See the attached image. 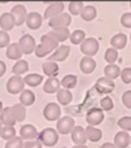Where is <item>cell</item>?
Wrapping results in <instances>:
<instances>
[{"instance_id": "1", "label": "cell", "mask_w": 131, "mask_h": 148, "mask_svg": "<svg viewBox=\"0 0 131 148\" xmlns=\"http://www.w3.org/2000/svg\"><path fill=\"white\" fill-rule=\"evenodd\" d=\"M39 142L46 147H53L59 142V133L52 127H47L39 134Z\"/></svg>"}, {"instance_id": "2", "label": "cell", "mask_w": 131, "mask_h": 148, "mask_svg": "<svg viewBox=\"0 0 131 148\" xmlns=\"http://www.w3.org/2000/svg\"><path fill=\"white\" fill-rule=\"evenodd\" d=\"M99 49H100V44H99L98 39L95 38H86L85 42L81 44V51L87 57L95 56L99 52Z\"/></svg>"}, {"instance_id": "3", "label": "cell", "mask_w": 131, "mask_h": 148, "mask_svg": "<svg viewBox=\"0 0 131 148\" xmlns=\"http://www.w3.org/2000/svg\"><path fill=\"white\" fill-rule=\"evenodd\" d=\"M18 46H20V49L22 52V55H30L35 51L36 48V43L34 36L29 35V34H25L20 38L18 40Z\"/></svg>"}, {"instance_id": "4", "label": "cell", "mask_w": 131, "mask_h": 148, "mask_svg": "<svg viewBox=\"0 0 131 148\" xmlns=\"http://www.w3.org/2000/svg\"><path fill=\"white\" fill-rule=\"evenodd\" d=\"M70 22H72V16L68 14V13H61V14L51 18L48 21V25L52 27V30H55V29H68Z\"/></svg>"}, {"instance_id": "5", "label": "cell", "mask_w": 131, "mask_h": 148, "mask_svg": "<svg viewBox=\"0 0 131 148\" xmlns=\"http://www.w3.org/2000/svg\"><path fill=\"white\" fill-rule=\"evenodd\" d=\"M23 86H25V82H23V78L20 75H13L8 79L7 82V91L9 94H21L23 91Z\"/></svg>"}, {"instance_id": "6", "label": "cell", "mask_w": 131, "mask_h": 148, "mask_svg": "<svg viewBox=\"0 0 131 148\" xmlns=\"http://www.w3.org/2000/svg\"><path fill=\"white\" fill-rule=\"evenodd\" d=\"M43 116L47 121H59L61 116V108L56 103H48L43 109Z\"/></svg>"}, {"instance_id": "7", "label": "cell", "mask_w": 131, "mask_h": 148, "mask_svg": "<svg viewBox=\"0 0 131 148\" xmlns=\"http://www.w3.org/2000/svg\"><path fill=\"white\" fill-rule=\"evenodd\" d=\"M74 127H75L74 120H73L70 116H65V117L60 118V120L57 121L56 130H57V133L66 135V134H72V131Z\"/></svg>"}, {"instance_id": "8", "label": "cell", "mask_w": 131, "mask_h": 148, "mask_svg": "<svg viewBox=\"0 0 131 148\" xmlns=\"http://www.w3.org/2000/svg\"><path fill=\"white\" fill-rule=\"evenodd\" d=\"M10 14H12L13 20H14V23L16 26H20L22 25L23 22L26 21V17H27V10H26V7L22 4H17L12 8L10 10Z\"/></svg>"}, {"instance_id": "9", "label": "cell", "mask_w": 131, "mask_h": 148, "mask_svg": "<svg viewBox=\"0 0 131 148\" xmlns=\"http://www.w3.org/2000/svg\"><path fill=\"white\" fill-rule=\"evenodd\" d=\"M104 120V113L101 108H91L87 112L86 116V121L90 126H98L103 122Z\"/></svg>"}, {"instance_id": "10", "label": "cell", "mask_w": 131, "mask_h": 148, "mask_svg": "<svg viewBox=\"0 0 131 148\" xmlns=\"http://www.w3.org/2000/svg\"><path fill=\"white\" fill-rule=\"evenodd\" d=\"M114 87H116L114 82L112 81V79H108L106 77L99 78L98 82H96V84H95L96 91L100 92V94H111V92L114 90Z\"/></svg>"}, {"instance_id": "11", "label": "cell", "mask_w": 131, "mask_h": 148, "mask_svg": "<svg viewBox=\"0 0 131 148\" xmlns=\"http://www.w3.org/2000/svg\"><path fill=\"white\" fill-rule=\"evenodd\" d=\"M65 9V4L61 1H57V3H49V5L47 7L46 12H44V17L46 20H51V18L56 17V16L61 14L62 10Z\"/></svg>"}, {"instance_id": "12", "label": "cell", "mask_w": 131, "mask_h": 148, "mask_svg": "<svg viewBox=\"0 0 131 148\" xmlns=\"http://www.w3.org/2000/svg\"><path fill=\"white\" fill-rule=\"evenodd\" d=\"M69 53H70L69 46H59V48L52 52L51 56H48V59H49V61H53V62L65 61L69 57Z\"/></svg>"}, {"instance_id": "13", "label": "cell", "mask_w": 131, "mask_h": 148, "mask_svg": "<svg viewBox=\"0 0 131 148\" xmlns=\"http://www.w3.org/2000/svg\"><path fill=\"white\" fill-rule=\"evenodd\" d=\"M72 140L75 146H85L86 142H87V135H86L85 127L75 126L72 131Z\"/></svg>"}, {"instance_id": "14", "label": "cell", "mask_w": 131, "mask_h": 148, "mask_svg": "<svg viewBox=\"0 0 131 148\" xmlns=\"http://www.w3.org/2000/svg\"><path fill=\"white\" fill-rule=\"evenodd\" d=\"M20 136H21V139H22V140L25 139L26 142L35 140L36 136H38V131H36L35 126L27 123V125H23L22 127L20 129Z\"/></svg>"}, {"instance_id": "15", "label": "cell", "mask_w": 131, "mask_h": 148, "mask_svg": "<svg viewBox=\"0 0 131 148\" xmlns=\"http://www.w3.org/2000/svg\"><path fill=\"white\" fill-rule=\"evenodd\" d=\"M25 22H26V25H27L29 29H31V30H38V29L42 26L43 17H42L38 12H31L27 14Z\"/></svg>"}, {"instance_id": "16", "label": "cell", "mask_w": 131, "mask_h": 148, "mask_svg": "<svg viewBox=\"0 0 131 148\" xmlns=\"http://www.w3.org/2000/svg\"><path fill=\"white\" fill-rule=\"evenodd\" d=\"M60 88H61V81H59L57 77H49L46 81V83H44L43 91L46 94H55Z\"/></svg>"}, {"instance_id": "17", "label": "cell", "mask_w": 131, "mask_h": 148, "mask_svg": "<svg viewBox=\"0 0 131 148\" xmlns=\"http://www.w3.org/2000/svg\"><path fill=\"white\" fill-rule=\"evenodd\" d=\"M0 122H1L3 126H14V123L17 122L14 116H13L10 107H7L1 110V113H0Z\"/></svg>"}, {"instance_id": "18", "label": "cell", "mask_w": 131, "mask_h": 148, "mask_svg": "<svg viewBox=\"0 0 131 148\" xmlns=\"http://www.w3.org/2000/svg\"><path fill=\"white\" fill-rule=\"evenodd\" d=\"M131 143V136L127 131H119L114 136V146L117 148H126Z\"/></svg>"}, {"instance_id": "19", "label": "cell", "mask_w": 131, "mask_h": 148, "mask_svg": "<svg viewBox=\"0 0 131 148\" xmlns=\"http://www.w3.org/2000/svg\"><path fill=\"white\" fill-rule=\"evenodd\" d=\"M79 68L85 74H91L93 70L96 69V61L92 57H87L85 56L79 62Z\"/></svg>"}, {"instance_id": "20", "label": "cell", "mask_w": 131, "mask_h": 148, "mask_svg": "<svg viewBox=\"0 0 131 148\" xmlns=\"http://www.w3.org/2000/svg\"><path fill=\"white\" fill-rule=\"evenodd\" d=\"M16 26L14 20H13L10 13H3L0 17V27L3 31H9Z\"/></svg>"}, {"instance_id": "21", "label": "cell", "mask_w": 131, "mask_h": 148, "mask_svg": "<svg viewBox=\"0 0 131 148\" xmlns=\"http://www.w3.org/2000/svg\"><path fill=\"white\" fill-rule=\"evenodd\" d=\"M49 36H52L53 39H56L57 42H65L66 39L70 38V31L69 29H55V30H51L48 33Z\"/></svg>"}, {"instance_id": "22", "label": "cell", "mask_w": 131, "mask_h": 148, "mask_svg": "<svg viewBox=\"0 0 131 148\" xmlns=\"http://www.w3.org/2000/svg\"><path fill=\"white\" fill-rule=\"evenodd\" d=\"M73 100V94L70 92V90L66 88H60L57 91V101L61 105H69Z\"/></svg>"}, {"instance_id": "23", "label": "cell", "mask_w": 131, "mask_h": 148, "mask_svg": "<svg viewBox=\"0 0 131 148\" xmlns=\"http://www.w3.org/2000/svg\"><path fill=\"white\" fill-rule=\"evenodd\" d=\"M5 55H7V57L9 60H17L18 61V60L21 59V56H22V52H21L18 43L9 44V46L7 47V52H5Z\"/></svg>"}, {"instance_id": "24", "label": "cell", "mask_w": 131, "mask_h": 148, "mask_svg": "<svg viewBox=\"0 0 131 148\" xmlns=\"http://www.w3.org/2000/svg\"><path fill=\"white\" fill-rule=\"evenodd\" d=\"M126 43H127V36L122 33L116 34V35H113V38L111 39V46H113L114 49L125 48V47H126Z\"/></svg>"}, {"instance_id": "25", "label": "cell", "mask_w": 131, "mask_h": 148, "mask_svg": "<svg viewBox=\"0 0 131 148\" xmlns=\"http://www.w3.org/2000/svg\"><path fill=\"white\" fill-rule=\"evenodd\" d=\"M86 131V135H87V139L91 142H93V143H96V142H99L101 139V136H103V133H101L100 129H96L95 126H90L88 125L87 127L85 129Z\"/></svg>"}, {"instance_id": "26", "label": "cell", "mask_w": 131, "mask_h": 148, "mask_svg": "<svg viewBox=\"0 0 131 148\" xmlns=\"http://www.w3.org/2000/svg\"><path fill=\"white\" fill-rule=\"evenodd\" d=\"M34 101H35V94L31 90H23L20 94V104L29 107V105H33Z\"/></svg>"}, {"instance_id": "27", "label": "cell", "mask_w": 131, "mask_h": 148, "mask_svg": "<svg viewBox=\"0 0 131 148\" xmlns=\"http://www.w3.org/2000/svg\"><path fill=\"white\" fill-rule=\"evenodd\" d=\"M104 74H105V77L108 79L114 81L116 78H118V77L121 75V69H119V66L116 64L106 65V66L104 68Z\"/></svg>"}, {"instance_id": "28", "label": "cell", "mask_w": 131, "mask_h": 148, "mask_svg": "<svg viewBox=\"0 0 131 148\" xmlns=\"http://www.w3.org/2000/svg\"><path fill=\"white\" fill-rule=\"evenodd\" d=\"M42 69H43V73L47 77H56L57 73H59V65H57V62L47 61L42 65Z\"/></svg>"}, {"instance_id": "29", "label": "cell", "mask_w": 131, "mask_h": 148, "mask_svg": "<svg viewBox=\"0 0 131 148\" xmlns=\"http://www.w3.org/2000/svg\"><path fill=\"white\" fill-rule=\"evenodd\" d=\"M10 108H12V112H13V116H14L16 121H17V122H22V121L25 120V117H26V108H25V105L14 104L13 107H10Z\"/></svg>"}, {"instance_id": "30", "label": "cell", "mask_w": 131, "mask_h": 148, "mask_svg": "<svg viewBox=\"0 0 131 148\" xmlns=\"http://www.w3.org/2000/svg\"><path fill=\"white\" fill-rule=\"evenodd\" d=\"M96 14H98V10H96V8L93 5H85L82 13H81V17L88 22V21L95 20Z\"/></svg>"}, {"instance_id": "31", "label": "cell", "mask_w": 131, "mask_h": 148, "mask_svg": "<svg viewBox=\"0 0 131 148\" xmlns=\"http://www.w3.org/2000/svg\"><path fill=\"white\" fill-rule=\"evenodd\" d=\"M40 44H43L44 47H47L48 49H51L52 52L56 51V49L59 48V42H57L56 39H53L52 36H49L48 34H46V35H43L40 38Z\"/></svg>"}, {"instance_id": "32", "label": "cell", "mask_w": 131, "mask_h": 148, "mask_svg": "<svg viewBox=\"0 0 131 148\" xmlns=\"http://www.w3.org/2000/svg\"><path fill=\"white\" fill-rule=\"evenodd\" d=\"M77 82H78L77 75H74V74H68V75H65L64 78L61 79V87L62 88H66V90L74 88V87L77 86Z\"/></svg>"}, {"instance_id": "33", "label": "cell", "mask_w": 131, "mask_h": 148, "mask_svg": "<svg viewBox=\"0 0 131 148\" xmlns=\"http://www.w3.org/2000/svg\"><path fill=\"white\" fill-rule=\"evenodd\" d=\"M23 82H25V84H27V86L36 87L43 82V77H42L40 74H27V75L23 78Z\"/></svg>"}, {"instance_id": "34", "label": "cell", "mask_w": 131, "mask_h": 148, "mask_svg": "<svg viewBox=\"0 0 131 148\" xmlns=\"http://www.w3.org/2000/svg\"><path fill=\"white\" fill-rule=\"evenodd\" d=\"M29 70V64L25 60H18L14 64V66L12 68V72L14 75H22Z\"/></svg>"}, {"instance_id": "35", "label": "cell", "mask_w": 131, "mask_h": 148, "mask_svg": "<svg viewBox=\"0 0 131 148\" xmlns=\"http://www.w3.org/2000/svg\"><path fill=\"white\" fill-rule=\"evenodd\" d=\"M70 42L73 44H82L86 39V33L83 30H75L70 33Z\"/></svg>"}, {"instance_id": "36", "label": "cell", "mask_w": 131, "mask_h": 148, "mask_svg": "<svg viewBox=\"0 0 131 148\" xmlns=\"http://www.w3.org/2000/svg\"><path fill=\"white\" fill-rule=\"evenodd\" d=\"M83 8H85V3L82 1H70L69 3V12L70 14H74V16H81L82 13Z\"/></svg>"}, {"instance_id": "37", "label": "cell", "mask_w": 131, "mask_h": 148, "mask_svg": "<svg viewBox=\"0 0 131 148\" xmlns=\"http://www.w3.org/2000/svg\"><path fill=\"white\" fill-rule=\"evenodd\" d=\"M16 136V129L13 126H3L1 129V134H0V138L5 139V140H10Z\"/></svg>"}, {"instance_id": "38", "label": "cell", "mask_w": 131, "mask_h": 148, "mask_svg": "<svg viewBox=\"0 0 131 148\" xmlns=\"http://www.w3.org/2000/svg\"><path fill=\"white\" fill-rule=\"evenodd\" d=\"M104 59H105V61L108 62L109 65L114 64V62L117 61V59H118V52H117V49H114L113 47H112V48H108L105 51Z\"/></svg>"}, {"instance_id": "39", "label": "cell", "mask_w": 131, "mask_h": 148, "mask_svg": "<svg viewBox=\"0 0 131 148\" xmlns=\"http://www.w3.org/2000/svg\"><path fill=\"white\" fill-rule=\"evenodd\" d=\"M118 126L122 129V131H131V116H125V117L118 120Z\"/></svg>"}, {"instance_id": "40", "label": "cell", "mask_w": 131, "mask_h": 148, "mask_svg": "<svg viewBox=\"0 0 131 148\" xmlns=\"http://www.w3.org/2000/svg\"><path fill=\"white\" fill-rule=\"evenodd\" d=\"M5 148H23V140L21 139V136H14L7 142Z\"/></svg>"}, {"instance_id": "41", "label": "cell", "mask_w": 131, "mask_h": 148, "mask_svg": "<svg viewBox=\"0 0 131 148\" xmlns=\"http://www.w3.org/2000/svg\"><path fill=\"white\" fill-rule=\"evenodd\" d=\"M52 51L51 49H48L47 47H44L43 44H38L35 48V55L36 57H44V56H48V55H51Z\"/></svg>"}, {"instance_id": "42", "label": "cell", "mask_w": 131, "mask_h": 148, "mask_svg": "<svg viewBox=\"0 0 131 148\" xmlns=\"http://www.w3.org/2000/svg\"><path fill=\"white\" fill-rule=\"evenodd\" d=\"M100 108L104 110H108V112L112 110L113 109V100H112L109 96L103 97V99L100 100Z\"/></svg>"}, {"instance_id": "43", "label": "cell", "mask_w": 131, "mask_h": 148, "mask_svg": "<svg viewBox=\"0 0 131 148\" xmlns=\"http://www.w3.org/2000/svg\"><path fill=\"white\" fill-rule=\"evenodd\" d=\"M9 40H10V38L7 31L0 30V48H4V47L9 46Z\"/></svg>"}, {"instance_id": "44", "label": "cell", "mask_w": 131, "mask_h": 148, "mask_svg": "<svg viewBox=\"0 0 131 148\" xmlns=\"http://www.w3.org/2000/svg\"><path fill=\"white\" fill-rule=\"evenodd\" d=\"M121 79L123 83H131V68H126V69L121 70Z\"/></svg>"}, {"instance_id": "45", "label": "cell", "mask_w": 131, "mask_h": 148, "mask_svg": "<svg viewBox=\"0 0 131 148\" xmlns=\"http://www.w3.org/2000/svg\"><path fill=\"white\" fill-rule=\"evenodd\" d=\"M121 25L126 29H131V13H123L122 14Z\"/></svg>"}, {"instance_id": "46", "label": "cell", "mask_w": 131, "mask_h": 148, "mask_svg": "<svg viewBox=\"0 0 131 148\" xmlns=\"http://www.w3.org/2000/svg\"><path fill=\"white\" fill-rule=\"evenodd\" d=\"M122 103L126 108L131 109V91H126L123 95H122Z\"/></svg>"}, {"instance_id": "47", "label": "cell", "mask_w": 131, "mask_h": 148, "mask_svg": "<svg viewBox=\"0 0 131 148\" xmlns=\"http://www.w3.org/2000/svg\"><path fill=\"white\" fill-rule=\"evenodd\" d=\"M23 148H42V143L39 140H29L23 143Z\"/></svg>"}, {"instance_id": "48", "label": "cell", "mask_w": 131, "mask_h": 148, "mask_svg": "<svg viewBox=\"0 0 131 148\" xmlns=\"http://www.w3.org/2000/svg\"><path fill=\"white\" fill-rule=\"evenodd\" d=\"M5 72H7V65H5L4 61H1V60H0V77L4 75Z\"/></svg>"}, {"instance_id": "49", "label": "cell", "mask_w": 131, "mask_h": 148, "mask_svg": "<svg viewBox=\"0 0 131 148\" xmlns=\"http://www.w3.org/2000/svg\"><path fill=\"white\" fill-rule=\"evenodd\" d=\"M100 148H117V147L114 146V143H104Z\"/></svg>"}, {"instance_id": "50", "label": "cell", "mask_w": 131, "mask_h": 148, "mask_svg": "<svg viewBox=\"0 0 131 148\" xmlns=\"http://www.w3.org/2000/svg\"><path fill=\"white\" fill-rule=\"evenodd\" d=\"M73 148H87V147H86V146H74Z\"/></svg>"}, {"instance_id": "51", "label": "cell", "mask_w": 131, "mask_h": 148, "mask_svg": "<svg viewBox=\"0 0 131 148\" xmlns=\"http://www.w3.org/2000/svg\"><path fill=\"white\" fill-rule=\"evenodd\" d=\"M3 109H4V107H3V103L0 101V113H1V110H3Z\"/></svg>"}, {"instance_id": "52", "label": "cell", "mask_w": 131, "mask_h": 148, "mask_svg": "<svg viewBox=\"0 0 131 148\" xmlns=\"http://www.w3.org/2000/svg\"><path fill=\"white\" fill-rule=\"evenodd\" d=\"M1 129H3V125H1V122H0V134H1Z\"/></svg>"}, {"instance_id": "53", "label": "cell", "mask_w": 131, "mask_h": 148, "mask_svg": "<svg viewBox=\"0 0 131 148\" xmlns=\"http://www.w3.org/2000/svg\"><path fill=\"white\" fill-rule=\"evenodd\" d=\"M130 40H131V34H130Z\"/></svg>"}, {"instance_id": "54", "label": "cell", "mask_w": 131, "mask_h": 148, "mask_svg": "<svg viewBox=\"0 0 131 148\" xmlns=\"http://www.w3.org/2000/svg\"><path fill=\"white\" fill-rule=\"evenodd\" d=\"M130 7H131V3H130Z\"/></svg>"}]
</instances>
